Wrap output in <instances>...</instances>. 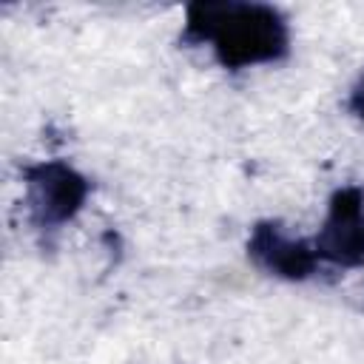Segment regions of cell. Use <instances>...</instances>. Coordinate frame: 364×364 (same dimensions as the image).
<instances>
[{"mask_svg": "<svg viewBox=\"0 0 364 364\" xmlns=\"http://www.w3.org/2000/svg\"><path fill=\"white\" fill-rule=\"evenodd\" d=\"M247 256L264 273L284 282H304L318 267L313 242L293 236L279 219H262L247 236Z\"/></svg>", "mask_w": 364, "mask_h": 364, "instance_id": "4", "label": "cell"}, {"mask_svg": "<svg viewBox=\"0 0 364 364\" xmlns=\"http://www.w3.org/2000/svg\"><path fill=\"white\" fill-rule=\"evenodd\" d=\"M350 111L364 122V77L355 82V88H353V94H350Z\"/></svg>", "mask_w": 364, "mask_h": 364, "instance_id": "5", "label": "cell"}, {"mask_svg": "<svg viewBox=\"0 0 364 364\" xmlns=\"http://www.w3.org/2000/svg\"><path fill=\"white\" fill-rule=\"evenodd\" d=\"M23 182L28 219L40 233L60 230L65 222H71L91 193V182L77 168L60 159L26 165Z\"/></svg>", "mask_w": 364, "mask_h": 364, "instance_id": "2", "label": "cell"}, {"mask_svg": "<svg viewBox=\"0 0 364 364\" xmlns=\"http://www.w3.org/2000/svg\"><path fill=\"white\" fill-rule=\"evenodd\" d=\"M182 40L210 46L228 71L279 63L290 51V28L279 9L242 0H199L185 11Z\"/></svg>", "mask_w": 364, "mask_h": 364, "instance_id": "1", "label": "cell"}, {"mask_svg": "<svg viewBox=\"0 0 364 364\" xmlns=\"http://www.w3.org/2000/svg\"><path fill=\"white\" fill-rule=\"evenodd\" d=\"M321 262L336 267L364 264V188L344 185L330 196L327 219L313 239Z\"/></svg>", "mask_w": 364, "mask_h": 364, "instance_id": "3", "label": "cell"}]
</instances>
